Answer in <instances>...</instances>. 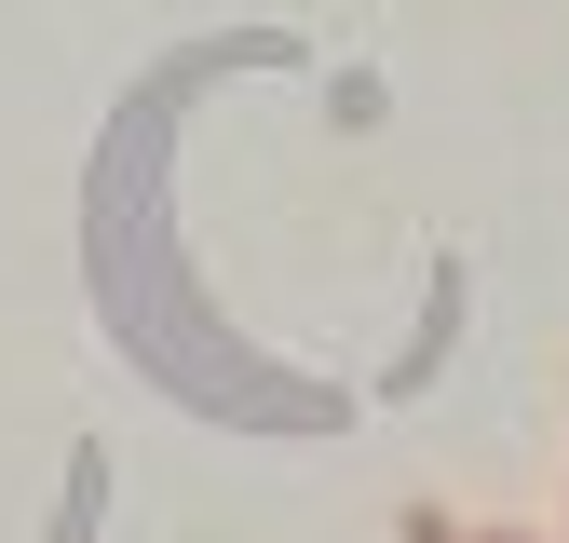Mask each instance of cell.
<instances>
[{
  "instance_id": "cell-1",
  "label": "cell",
  "mask_w": 569,
  "mask_h": 543,
  "mask_svg": "<svg viewBox=\"0 0 569 543\" xmlns=\"http://www.w3.org/2000/svg\"><path fill=\"white\" fill-rule=\"evenodd\" d=\"M393 543H475V530H461L448 503H407V516H393Z\"/></svg>"
},
{
  "instance_id": "cell-2",
  "label": "cell",
  "mask_w": 569,
  "mask_h": 543,
  "mask_svg": "<svg viewBox=\"0 0 569 543\" xmlns=\"http://www.w3.org/2000/svg\"><path fill=\"white\" fill-rule=\"evenodd\" d=\"M475 543H542V530H475Z\"/></svg>"
},
{
  "instance_id": "cell-3",
  "label": "cell",
  "mask_w": 569,
  "mask_h": 543,
  "mask_svg": "<svg viewBox=\"0 0 569 543\" xmlns=\"http://www.w3.org/2000/svg\"><path fill=\"white\" fill-rule=\"evenodd\" d=\"M556 543H569V503H556Z\"/></svg>"
}]
</instances>
